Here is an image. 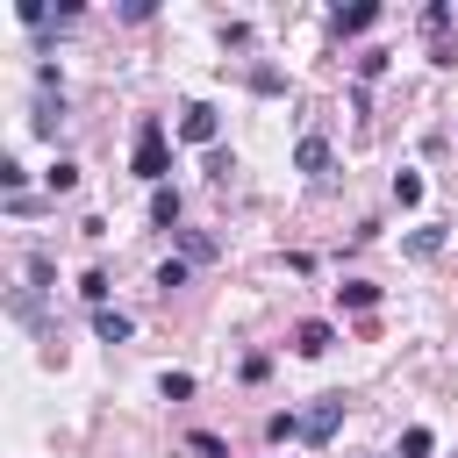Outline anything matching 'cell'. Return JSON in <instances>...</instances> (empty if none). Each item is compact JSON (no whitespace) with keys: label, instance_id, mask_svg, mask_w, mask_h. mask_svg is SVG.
<instances>
[{"label":"cell","instance_id":"cell-1","mask_svg":"<svg viewBox=\"0 0 458 458\" xmlns=\"http://www.w3.org/2000/svg\"><path fill=\"white\" fill-rule=\"evenodd\" d=\"M129 172L150 179V186H165V172H172V143H165V122H157V114H143L136 150H129Z\"/></svg>","mask_w":458,"mask_h":458},{"label":"cell","instance_id":"cell-2","mask_svg":"<svg viewBox=\"0 0 458 458\" xmlns=\"http://www.w3.org/2000/svg\"><path fill=\"white\" fill-rule=\"evenodd\" d=\"M336 422H344V394H322V401L301 415V437H308V444H329V437H336Z\"/></svg>","mask_w":458,"mask_h":458},{"label":"cell","instance_id":"cell-3","mask_svg":"<svg viewBox=\"0 0 458 458\" xmlns=\"http://www.w3.org/2000/svg\"><path fill=\"white\" fill-rule=\"evenodd\" d=\"M179 136H186V143H215V136H222V122H215V107H208V100H193V107L179 114Z\"/></svg>","mask_w":458,"mask_h":458},{"label":"cell","instance_id":"cell-4","mask_svg":"<svg viewBox=\"0 0 458 458\" xmlns=\"http://www.w3.org/2000/svg\"><path fill=\"white\" fill-rule=\"evenodd\" d=\"M329 344H336V329H329V322H301V329H293V351H301V358H322Z\"/></svg>","mask_w":458,"mask_h":458},{"label":"cell","instance_id":"cell-5","mask_svg":"<svg viewBox=\"0 0 458 458\" xmlns=\"http://www.w3.org/2000/svg\"><path fill=\"white\" fill-rule=\"evenodd\" d=\"M372 21H379V7H372V0H358V7H336V36H365Z\"/></svg>","mask_w":458,"mask_h":458},{"label":"cell","instance_id":"cell-6","mask_svg":"<svg viewBox=\"0 0 458 458\" xmlns=\"http://www.w3.org/2000/svg\"><path fill=\"white\" fill-rule=\"evenodd\" d=\"M293 165H301V172H329V143H322V136H301V143H293Z\"/></svg>","mask_w":458,"mask_h":458},{"label":"cell","instance_id":"cell-7","mask_svg":"<svg viewBox=\"0 0 458 458\" xmlns=\"http://www.w3.org/2000/svg\"><path fill=\"white\" fill-rule=\"evenodd\" d=\"M93 329H100V344H122V336H129L136 322H129L122 308H93Z\"/></svg>","mask_w":458,"mask_h":458},{"label":"cell","instance_id":"cell-8","mask_svg":"<svg viewBox=\"0 0 458 458\" xmlns=\"http://www.w3.org/2000/svg\"><path fill=\"white\" fill-rule=\"evenodd\" d=\"M150 222H157V229H172V222H179V193H172V186H157V193H150Z\"/></svg>","mask_w":458,"mask_h":458},{"label":"cell","instance_id":"cell-9","mask_svg":"<svg viewBox=\"0 0 458 458\" xmlns=\"http://www.w3.org/2000/svg\"><path fill=\"white\" fill-rule=\"evenodd\" d=\"M336 301H344V308H372V301H379V286H372V279H344V286H336Z\"/></svg>","mask_w":458,"mask_h":458},{"label":"cell","instance_id":"cell-10","mask_svg":"<svg viewBox=\"0 0 458 458\" xmlns=\"http://www.w3.org/2000/svg\"><path fill=\"white\" fill-rule=\"evenodd\" d=\"M186 451H193V458H229V444H222V437H208V429H193V437H186Z\"/></svg>","mask_w":458,"mask_h":458},{"label":"cell","instance_id":"cell-11","mask_svg":"<svg viewBox=\"0 0 458 458\" xmlns=\"http://www.w3.org/2000/svg\"><path fill=\"white\" fill-rule=\"evenodd\" d=\"M429 451H437V437H429V429H422V422H415V429H408V437H401V458H429Z\"/></svg>","mask_w":458,"mask_h":458},{"label":"cell","instance_id":"cell-12","mask_svg":"<svg viewBox=\"0 0 458 458\" xmlns=\"http://www.w3.org/2000/svg\"><path fill=\"white\" fill-rule=\"evenodd\" d=\"M43 179H50V193H72V186H79V165H64V157H57Z\"/></svg>","mask_w":458,"mask_h":458},{"label":"cell","instance_id":"cell-13","mask_svg":"<svg viewBox=\"0 0 458 458\" xmlns=\"http://www.w3.org/2000/svg\"><path fill=\"white\" fill-rule=\"evenodd\" d=\"M408 250H415V258H437V250H444V229H415Z\"/></svg>","mask_w":458,"mask_h":458},{"label":"cell","instance_id":"cell-14","mask_svg":"<svg viewBox=\"0 0 458 458\" xmlns=\"http://www.w3.org/2000/svg\"><path fill=\"white\" fill-rule=\"evenodd\" d=\"M157 394H165V401H186V394H193V372H165Z\"/></svg>","mask_w":458,"mask_h":458},{"label":"cell","instance_id":"cell-15","mask_svg":"<svg viewBox=\"0 0 458 458\" xmlns=\"http://www.w3.org/2000/svg\"><path fill=\"white\" fill-rule=\"evenodd\" d=\"M265 437H272V444H293V437H301V415H272Z\"/></svg>","mask_w":458,"mask_h":458},{"label":"cell","instance_id":"cell-16","mask_svg":"<svg viewBox=\"0 0 458 458\" xmlns=\"http://www.w3.org/2000/svg\"><path fill=\"white\" fill-rule=\"evenodd\" d=\"M422 29L444 43V29H451V7H444V0H437V7H422Z\"/></svg>","mask_w":458,"mask_h":458},{"label":"cell","instance_id":"cell-17","mask_svg":"<svg viewBox=\"0 0 458 458\" xmlns=\"http://www.w3.org/2000/svg\"><path fill=\"white\" fill-rule=\"evenodd\" d=\"M394 200H401V208H415V200H422V179H415V172H401V179H394Z\"/></svg>","mask_w":458,"mask_h":458},{"label":"cell","instance_id":"cell-18","mask_svg":"<svg viewBox=\"0 0 458 458\" xmlns=\"http://www.w3.org/2000/svg\"><path fill=\"white\" fill-rule=\"evenodd\" d=\"M79 293H86L93 308H107V272H86V279H79Z\"/></svg>","mask_w":458,"mask_h":458},{"label":"cell","instance_id":"cell-19","mask_svg":"<svg viewBox=\"0 0 458 458\" xmlns=\"http://www.w3.org/2000/svg\"><path fill=\"white\" fill-rule=\"evenodd\" d=\"M157 286H165V293H172V286H186V265H179V258H165V265H157Z\"/></svg>","mask_w":458,"mask_h":458}]
</instances>
